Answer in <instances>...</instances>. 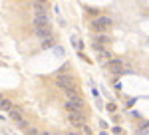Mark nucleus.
Listing matches in <instances>:
<instances>
[{"label":"nucleus","instance_id":"nucleus-1","mask_svg":"<svg viewBox=\"0 0 149 135\" xmlns=\"http://www.w3.org/2000/svg\"><path fill=\"white\" fill-rule=\"evenodd\" d=\"M109 26H111V18L105 16V14L97 16V18H93L92 22H90V28H92V32H95V34H103Z\"/></svg>","mask_w":149,"mask_h":135},{"label":"nucleus","instance_id":"nucleus-6","mask_svg":"<svg viewBox=\"0 0 149 135\" xmlns=\"http://www.w3.org/2000/svg\"><path fill=\"white\" fill-rule=\"evenodd\" d=\"M32 24H34V28H38V26H50V14H34V20H32Z\"/></svg>","mask_w":149,"mask_h":135},{"label":"nucleus","instance_id":"nucleus-9","mask_svg":"<svg viewBox=\"0 0 149 135\" xmlns=\"http://www.w3.org/2000/svg\"><path fill=\"white\" fill-rule=\"evenodd\" d=\"M54 42H56V38L52 36V38H46V40H42V46H44V48H52V46H54Z\"/></svg>","mask_w":149,"mask_h":135},{"label":"nucleus","instance_id":"nucleus-11","mask_svg":"<svg viewBox=\"0 0 149 135\" xmlns=\"http://www.w3.org/2000/svg\"><path fill=\"white\" fill-rule=\"evenodd\" d=\"M81 129H84V133H86V135H92V133H93L92 129H90V125H88V123L84 125V127H81Z\"/></svg>","mask_w":149,"mask_h":135},{"label":"nucleus","instance_id":"nucleus-12","mask_svg":"<svg viewBox=\"0 0 149 135\" xmlns=\"http://www.w3.org/2000/svg\"><path fill=\"white\" fill-rule=\"evenodd\" d=\"M102 135H107V133H102Z\"/></svg>","mask_w":149,"mask_h":135},{"label":"nucleus","instance_id":"nucleus-10","mask_svg":"<svg viewBox=\"0 0 149 135\" xmlns=\"http://www.w3.org/2000/svg\"><path fill=\"white\" fill-rule=\"evenodd\" d=\"M24 133H26V135H38V133H40V129H36V127H32V125H30Z\"/></svg>","mask_w":149,"mask_h":135},{"label":"nucleus","instance_id":"nucleus-2","mask_svg":"<svg viewBox=\"0 0 149 135\" xmlns=\"http://www.w3.org/2000/svg\"><path fill=\"white\" fill-rule=\"evenodd\" d=\"M76 78H74V74H70V72H66V74H60L56 78V86L58 88H62V90H70V88H76Z\"/></svg>","mask_w":149,"mask_h":135},{"label":"nucleus","instance_id":"nucleus-3","mask_svg":"<svg viewBox=\"0 0 149 135\" xmlns=\"http://www.w3.org/2000/svg\"><path fill=\"white\" fill-rule=\"evenodd\" d=\"M125 64H123V60H109L107 62V72H111L113 76H121L123 72H125Z\"/></svg>","mask_w":149,"mask_h":135},{"label":"nucleus","instance_id":"nucleus-7","mask_svg":"<svg viewBox=\"0 0 149 135\" xmlns=\"http://www.w3.org/2000/svg\"><path fill=\"white\" fill-rule=\"evenodd\" d=\"M48 8H50L48 2H32V10H34V14H46Z\"/></svg>","mask_w":149,"mask_h":135},{"label":"nucleus","instance_id":"nucleus-4","mask_svg":"<svg viewBox=\"0 0 149 135\" xmlns=\"http://www.w3.org/2000/svg\"><path fill=\"white\" fill-rule=\"evenodd\" d=\"M68 117H70V123L74 127H78V129H81L86 125V113H74V115H68Z\"/></svg>","mask_w":149,"mask_h":135},{"label":"nucleus","instance_id":"nucleus-5","mask_svg":"<svg viewBox=\"0 0 149 135\" xmlns=\"http://www.w3.org/2000/svg\"><path fill=\"white\" fill-rule=\"evenodd\" d=\"M34 32H36V36L38 38H52L54 36V30H52V24L50 26H38V28H34Z\"/></svg>","mask_w":149,"mask_h":135},{"label":"nucleus","instance_id":"nucleus-8","mask_svg":"<svg viewBox=\"0 0 149 135\" xmlns=\"http://www.w3.org/2000/svg\"><path fill=\"white\" fill-rule=\"evenodd\" d=\"M12 107V101L10 100H6V97H0V109H4V111H10Z\"/></svg>","mask_w":149,"mask_h":135}]
</instances>
